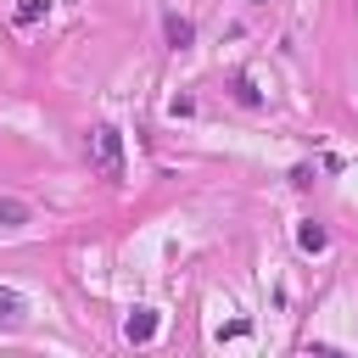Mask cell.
Segmentation results:
<instances>
[{
  "label": "cell",
  "mask_w": 358,
  "mask_h": 358,
  "mask_svg": "<svg viewBox=\"0 0 358 358\" xmlns=\"http://www.w3.org/2000/svg\"><path fill=\"white\" fill-rule=\"evenodd\" d=\"M90 162L101 179H123V134L112 123H95L90 129Z\"/></svg>",
  "instance_id": "6da1fadb"
},
{
  "label": "cell",
  "mask_w": 358,
  "mask_h": 358,
  "mask_svg": "<svg viewBox=\"0 0 358 358\" xmlns=\"http://www.w3.org/2000/svg\"><path fill=\"white\" fill-rule=\"evenodd\" d=\"M157 324H162V319H157V308H134V313L123 319V336H129L134 347H145V341L157 336Z\"/></svg>",
  "instance_id": "7a4b0ae2"
},
{
  "label": "cell",
  "mask_w": 358,
  "mask_h": 358,
  "mask_svg": "<svg viewBox=\"0 0 358 358\" xmlns=\"http://www.w3.org/2000/svg\"><path fill=\"white\" fill-rule=\"evenodd\" d=\"M22 319H28V296H22V291H11V285H0V324H6V330H17Z\"/></svg>",
  "instance_id": "3957f363"
},
{
  "label": "cell",
  "mask_w": 358,
  "mask_h": 358,
  "mask_svg": "<svg viewBox=\"0 0 358 358\" xmlns=\"http://www.w3.org/2000/svg\"><path fill=\"white\" fill-rule=\"evenodd\" d=\"M162 34H168V45H173V50H185V45L196 39V28H190V17H179V11H168V17H162Z\"/></svg>",
  "instance_id": "277c9868"
},
{
  "label": "cell",
  "mask_w": 358,
  "mask_h": 358,
  "mask_svg": "<svg viewBox=\"0 0 358 358\" xmlns=\"http://www.w3.org/2000/svg\"><path fill=\"white\" fill-rule=\"evenodd\" d=\"M296 246H302V252H324V246H330L324 224H313V218H308V224H296Z\"/></svg>",
  "instance_id": "5b68a950"
},
{
  "label": "cell",
  "mask_w": 358,
  "mask_h": 358,
  "mask_svg": "<svg viewBox=\"0 0 358 358\" xmlns=\"http://www.w3.org/2000/svg\"><path fill=\"white\" fill-rule=\"evenodd\" d=\"M17 224H28V201H0V229H17Z\"/></svg>",
  "instance_id": "8992f818"
},
{
  "label": "cell",
  "mask_w": 358,
  "mask_h": 358,
  "mask_svg": "<svg viewBox=\"0 0 358 358\" xmlns=\"http://www.w3.org/2000/svg\"><path fill=\"white\" fill-rule=\"evenodd\" d=\"M39 17H45V0H22L17 6V22H39Z\"/></svg>",
  "instance_id": "52a82bcc"
},
{
  "label": "cell",
  "mask_w": 358,
  "mask_h": 358,
  "mask_svg": "<svg viewBox=\"0 0 358 358\" xmlns=\"http://www.w3.org/2000/svg\"><path fill=\"white\" fill-rule=\"evenodd\" d=\"M252 6H263V0H252Z\"/></svg>",
  "instance_id": "ba28073f"
}]
</instances>
